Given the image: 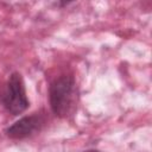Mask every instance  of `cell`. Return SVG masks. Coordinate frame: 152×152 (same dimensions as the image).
Returning <instances> with one entry per match:
<instances>
[{
    "label": "cell",
    "mask_w": 152,
    "mask_h": 152,
    "mask_svg": "<svg viewBox=\"0 0 152 152\" xmlns=\"http://www.w3.org/2000/svg\"><path fill=\"white\" fill-rule=\"evenodd\" d=\"M0 104L13 116H18L28 109L30 99L21 72L13 71L10 74L4 87L0 89Z\"/></svg>",
    "instance_id": "7a4b0ae2"
},
{
    "label": "cell",
    "mask_w": 152,
    "mask_h": 152,
    "mask_svg": "<svg viewBox=\"0 0 152 152\" xmlns=\"http://www.w3.org/2000/svg\"><path fill=\"white\" fill-rule=\"evenodd\" d=\"M78 87L72 72L56 76L49 84L48 97L52 114L59 119H68L76 110L78 102Z\"/></svg>",
    "instance_id": "6da1fadb"
},
{
    "label": "cell",
    "mask_w": 152,
    "mask_h": 152,
    "mask_svg": "<svg viewBox=\"0 0 152 152\" xmlns=\"http://www.w3.org/2000/svg\"><path fill=\"white\" fill-rule=\"evenodd\" d=\"M48 113L40 108L31 114L19 118L17 121L7 126L4 131L5 135L12 140H25L42 132L48 124Z\"/></svg>",
    "instance_id": "3957f363"
},
{
    "label": "cell",
    "mask_w": 152,
    "mask_h": 152,
    "mask_svg": "<svg viewBox=\"0 0 152 152\" xmlns=\"http://www.w3.org/2000/svg\"><path fill=\"white\" fill-rule=\"evenodd\" d=\"M70 4H72V1H56V2H53V5L57 6V7H59V8H63L65 6H69Z\"/></svg>",
    "instance_id": "277c9868"
},
{
    "label": "cell",
    "mask_w": 152,
    "mask_h": 152,
    "mask_svg": "<svg viewBox=\"0 0 152 152\" xmlns=\"http://www.w3.org/2000/svg\"><path fill=\"white\" fill-rule=\"evenodd\" d=\"M82 152H101V151H99V150H96V148H88V150H84V151H82Z\"/></svg>",
    "instance_id": "5b68a950"
}]
</instances>
